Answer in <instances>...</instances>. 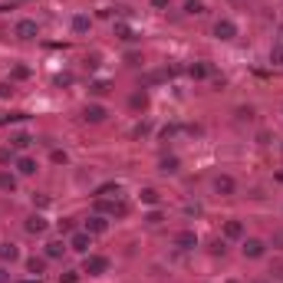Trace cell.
Instances as JSON below:
<instances>
[{
    "label": "cell",
    "instance_id": "cell-1",
    "mask_svg": "<svg viewBox=\"0 0 283 283\" xmlns=\"http://www.w3.org/2000/svg\"><path fill=\"white\" fill-rule=\"evenodd\" d=\"M106 270H109V260H106L102 254H86V260H83V273H89V277H102Z\"/></svg>",
    "mask_w": 283,
    "mask_h": 283
},
{
    "label": "cell",
    "instance_id": "cell-2",
    "mask_svg": "<svg viewBox=\"0 0 283 283\" xmlns=\"http://www.w3.org/2000/svg\"><path fill=\"white\" fill-rule=\"evenodd\" d=\"M96 207L102 214H112V218H125L129 214V204L125 201H106V198H96Z\"/></svg>",
    "mask_w": 283,
    "mask_h": 283
},
{
    "label": "cell",
    "instance_id": "cell-3",
    "mask_svg": "<svg viewBox=\"0 0 283 283\" xmlns=\"http://www.w3.org/2000/svg\"><path fill=\"white\" fill-rule=\"evenodd\" d=\"M89 247H92V234H86V230H76V234H69V251L89 254Z\"/></svg>",
    "mask_w": 283,
    "mask_h": 283
},
{
    "label": "cell",
    "instance_id": "cell-4",
    "mask_svg": "<svg viewBox=\"0 0 283 283\" xmlns=\"http://www.w3.org/2000/svg\"><path fill=\"white\" fill-rule=\"evenodd\" d=\"M214 191H218L221 198H230L237 191V181H234L230 174H218V178H214Z\"/></svg>",
    "mask_w": 283,
    "mask_h": 283
},
{
    "label": "cell",
    "instance_id": "cell-5",
    "mask_svg": "<svg viewBox=\"0 0 283 283\" xmlns=\"http://www.w3.org/2000/svg\"><path fill=\"white\" fill-rule=\"evenodd\" d=\"M214 36H218V40H234V36H237V23L227 20V17L218 20V23H214Z\"/></svg>",
    "mask_w": 283,
    "mask_h": 283
},
{
    "label": "cell",
    "instance_id": "cell-6",
    "mask_svg": "<svg viewBox=\"0 0 283 283\" xmlns=\"http://www.w3.org/2000/svg\"><path fill=\"white\" fill-rule=\"evenodd\" d=\"M240 251H244V257H251V260H257V257H263V251H267V244H263V240H257V237H247V240H244V247H240Z\"/></svg>",
    "mask_w": 283,
    "mask_h": 283
},
{
    "label": "cell",
    "instance_id": "cell-7",
    "mask_svg": "<svg viewBox=\"0 0 283 283\" xmlns=\"http://www.w3.org/2000/svg\"><path fill=\"white\" fill-rule=\"evenodd\" d=\"M106 115H109V112H106V106H99V102H89L86 109H83V119L92 122V125H96V122H102Z\"/></svg>",
    "mask_w": 283,
    "mask_h": 283
},
{
    "label": "cell",
    "instance_id": "cell-8",
    "mask_svg": "<svg viewBox=\"0 0 283 283\" xmlns=\"http://www.w3.org/2000/svg\"><path fill=\"white\" fill-rule=\"evenodd\" d=\"M83 230L92 234V237H96V234H106V230H109V221L102 218V214H92V218L86 221V227H83Z\"/></svg>",
    "mask_w": 283,
    "mask_h": 283
},
{
    "label": "cell",
    "instance_id": "cell-9",
    "mask_svg": "<svg viewBox=\"0 0 283 283\" xmlns=\"http://www.w3.org/2000/svg\"><path fill=\"white\" fill-rule=\"evenodd\" d=\"M13 33H17L20 40H33V36L40 33V27H36V20H20L17 27H13Z\"/></svg>",
    "mask_w": 283,
    "mask_h": 283
},
{
    "label": "cell",
    "instance_id": "cell-10",
    "mask_svg": "<svg viewBox=\"0 0 283 283\" xmlns=\"http://www.w3.org/2000/svg\"><path fill=\"white\" fill-rule=\"evenodd\" d=\"M23 230H27V234H43L46 230V218L43 214H30V218L23 221Z\"/></svg>",
    "mask_w": 283,
    "mask_h": 283
},
{
    "label": "cell",
    "instance_id": "cell-11",
    "mask_svg": "<svg viewBox=\"0 0 283 283\" xmlns=\"http://www.w3.org/2000/svg\"><path fill=\"white\" fill-rule=\"evenodd\" d=\"M174 244H178V251H195L198 247V234L195 230H181V234L174 237Z\"/></svg>",
    "mask_w": 283,
    "mask_h": 283
},
{
    "label": "cell",
    "instance_id": "cell-12",
    "mask_svg": "<svg viewBox=\"0 0 283 283\" xmlns=\"http://www.w3.org/2000/svg\"><path fill=\"white\" fill-rule=\"evenodd\" d=\"M0 260H3V263L20 260V247H17V244H10V240H3V244H0Z\"/></svg>",
    "mask_w": 283,
    "mask_h": 283
},
{
    "label": "cell",
    "instance_id": "cell-13",
    "mask_svg": "<svg viewBox=\"0 0 283 283\" xmlns=\"http://www.w3.org/2000/svg\"><path fill=\"white\" fill-rule=\"evenodd\" d=\"M224 237H227V240H240V237H244V224H240L237 218L227 221V224H224Z\"/></svg>",
    "mask_w": 283,
    "mask_h": 283
},
{
    "label": "cell",
    "instance_id": "cell-14",
    "mask_svg": "<svg viewBox=\"0 0 283 283\" xmlns=\"http://www.w3.org/2000/svg\"><path fill=\"white\" fill-rule=\"evenodd\" d=\"M63 251H66L63 240H50V244H46V260H59V257H63Z\"/></svg>",
    "mask_w": 283,
    "mask_h": 283
},
{
    "label": "cell",
    "instance_id": "cell-15",
    "mask_svg": "<svg viewBox=\"0 0 283 283\" xmlns=\"http://www.w3.org/2000/svg\"><path fill=\"white\" fill-rule=\"evenodd\" d=\"M17 171H20L23 178H30V174H36V162L23 155V158H17Z\"/></svg>",
    "mask_w": 283,
    "mask_h": 283
},
{
    "label": "cell",
    "instance_id": "cell-16",
    "mask_svg": "<svg viewBox=\"0 0 283 283\" xmlns=\"http://www.w3.org/2000/svg\"><path fill=\"white\" fill-rule=\"evenodd\" d=\"M92 30V20H89L86 13H76L73 17V33H89Z\"/></svg>",
    "mask_w": 283,
    "mask_h": 283
},
{
    "label": "cell",
    "instance_id": "cell-17",
    "mask_svg": "<svg viewBox=\"0 0 283 283\" xmlns=\"http://www.w3.org/2000/svg\"><path fill=\"white\" fill-rule=\"evenodd\" d=\"M119 191H122L119 181H106V185L96 188V198H106V195H115V198H119Z\"/></svg>",
    "mask_w": 283,
    "mask_h": 283
},
{
    "label": "cell",
    "instance_id": "cell-18",
    "mask_svg": "<svg viewBox=\"0 0 283 283\" xmlns=\"http://www.w3.org/2000/svg\"><path fill=\"white\" fill-rule=\"evenodd\" d=\"M129 106L132 109H148V92H145V89H142V92H132Z\"/></svg>",
    "mask_w": 283,
    "mask_h": 283
},
{
    "label": "cell",
    "instance_id": "cell-19",
    "mask_svg": "<svg viewBox=\"0 0 283 283\" xmlns=\"http://www.w3.org/2000/svg\"><path fill=\"white\" fill-rule=\"evenodd\" d=\"M207 73H211L207 63H191V66H188V76H191V79H207Z\"/></svg>",
    "mask_w": 283,
    "mask_h": 283
},
{
    "label": "cell",
    "instance_id": "cell-20",
    "mask_svg": "<svg viewBox=\"0 0 283 283\" xmlns=\"http://www.w3.org/2000/svg\"><path fill=\"white\" fill-rule=\"evenodd\" d=\"M10 145L23 152V148H30V145H33V135H27V132H20V135H13V139H10Z\"/></svg>",
    "mask_w": 283,
    "mask_h": 283
},
{
    "label": "cell",
    "instance_id": "cell-21",
    "mask_svg": "<svg viewBox=\"0 0 283 283\" xmlns=\"http://www.w3.org/2000/svg\"><path fill=\"white\" fill-rule=\"evenodd\" d=\"M27 270H30V273H36V277H40V273L46 270V257H30V260H27Z\"/></svg>",
    "mask_w": 283,
    "mask_h": 283
},
{
    "label": "cell",
    "instance_id": "cell-22",
    "mask_svg": "<svg viewBox=\"0 0 283 283\" xmlns=\"http://www.w3.org/2000/svg\"><path fill=\"white\" fill-rule=\"evenodd\" d=\"M178 168H181V162H178L174 155H168V158H162V171H165V174H178Z\"/></svg>",
    "mask_w": 283,
    "mask_h": 283
},
{
    "label": "cell",
    "instance_id": "cell-23",
    "mask_svg": "<svg viewBox=\"0 0 283 283\" xmlns=\"http://www.w3.org/2000/svg\"><path fill=\"white\" fill-rule=\"evenodd\" d=\"M142 204H158V201H162V195H158V191H155V188H142Z\"/></svg>",
    "mask_w": 283,
    "mask_h": 283
},
{
    "label": "cell",
    "instance_id": "cell-24",
    "mask_svg": "<svg viewBox=\"0 0 283 283\" xmlns=\"http://www.w3.org/2000/svg\"><path fill=\"white\" fill-rule=\"evenodd\" d=\"M185 13L188 17H201V13H204V3H201V0H185Z\"/></svg>",
    "mask_w": 283,
    "mask_h": 283
},
{
    "label": "cell",
    "instance_id": "cell-25",
    "mask_svg": "<svg viewBox=\"0 0 283 283\" xmlns=\"http://www.w3.org/2000/svg\"><path fill=\"white\" fill-rule=\"evenodd\" d=\"M0 188H3V191H13V188H17V178L7 174V171H0Z\"/></svg>",
    "mask_w": 283,
    "mask_h": 283
},
{
    "label": "cell",
    "instance_id": "cell-26",
    "mask_svg": "<svg viewBox=\"0 0 283 283\" xmlns=\"http://www.w3.org/2000/svg\"><path fill=\"white\" fill-rule=\"evenodd\" d=\"M115 36H119V40H129V43L135 40V33H132L129 27H125V23H115Z\"/></svg>",
    "mask_w": 283,
    "mask_h": 283
},
{
    "label": "cell",
    "instance_id": "cell-27",
    "mask_svg": "<svg viewBox=\"0 0 283 283\" xmlns=\"http://www.w3.org/2000/svg\"><path fill=\"white\" fill-rule=\"evenodd\" d=\"M270 63H273V66H283V43H277V46L270 50Z\"/></svg>",
    "mask_w": 283,
    "mask_h": 283
},
{
    "label": "cell",
    "instance_id": "cell-28",
    "mask_svg": "<svg viewBox=\"0 0 283 283\" xmlns=\"http://www.w3.org/2000/svg\"><path fill=\"white\" fill-rule=\"evenodd\" d=\"M207 251L214 254V257H224V254H227V244H224V240H214V244H211Z\"/></svg>",
    "mask_w": 283,
    "mask_h": 283
},
{
    "label": "cell",
    "instance_id": "cell-29",
    "mask_svg": "<svg viewBox=\"0 0 283 283\" xmlns=\"http://www.w3.org/2000/svg\"><path fill=\"white\" fill-rule=\"evenodd\" d=\"M50 162H53V165H66V162H69V155H66V152H59V148H53Z\"/></svg>",
    "mask_w": 283,
    "mask_h": 283
},
{
    "label": "cell",
    "instance_id": "cell-30",
    "mask_svg": "<svg viewBox=\"0 0 283 283\" xmlns=\"http://www.w3.org/2000/svg\"><path fill=\"white\" fill-rule=\"evenodd\" d=\"M13 96V86L10 83H0V99H10Z\"/></svg>",
    "mask_w": 283,
    "mask_h": 283
},
{
    "label": "cell",
    "instance_id": "cell-31",
    "mask_svg": "<svg viewBox=\"0 0 283 283\" xmlns=\"http://www.w3.org/2000/svg\"><path fill=\"white\" fill-rule=\"evenodd\" d=\"M148 132H152V125H148V122H142V125H135V135H148Z\"/></svg>",
    "mask_w": 283,
    "mask_h": 283
},
{
    "label": "cell",
    "instance_id": "cell-32",
    "mask_svg": "<svg viewBox=\"0 0 283 283\" xmlns=\"http://www.w3.org/2000/svg\"><path fill=\"white\" fill-rule=\"evenodd\" d=\"M89 89H92L96 96H102V92H106V89H109V86H106V83H92V86H89Z\"/></svg>",
    "mask_w": 283,
    "mask_h": 283
},
{
    "label": "cell",
    "instance_id": "cell-33",
    "mask_svg": "<svg viewBox=\"0 0 283 283\" xmlns=\"http://www.w3.org/2000/svg\"><path fill=\"white\" fill-rule=\"evenodd\" d=\"M79 280V273L76 270H69V273H63V283H76Z\"/></svg>",
    "mask_w": 283,
    "mask_h": 283
},
{
    "label": "cell",
    "instance_id": "cell-34",
    "mask_svg": "<svg viewBox=\"0 0 283 283\" xmlns=\"http://www.w3.org/2000/svg\"><path fill=\"white\" fill-rule=\"evenodd\" d=\"M59 230H63V234H73V221H59Z\"/></svg>",
    "mask_w": 283,
    "mask_h": 283
},
{
    "label": "cell",
    "instance_id": "cell-35",
    "mask_svg": "<svg viewBox=\"0 0 283 283\" xmlns=\"http://www.w3.org/2000/svg\"><path fill=\"white\" fill-rule=\"evenodd\" d=\"M145 221H148V224H162V214H158V211H152V214H148Z\"/></svg>",
    "mask_w": 283,
    "mask_h": 283
},
{
    "label": "cell",
    "instance_id": "cell-36",
    "mask_svg": "<svg viewBox=\"0 0 283 283\" xmlns=\"http://www.w3.org/2000/svg\"><path fill=\"white\" fill-rule=\"evenodd\" d=\"M10 162V148H0V165H7Z\"/></svg>",
    "mask_w": 283,
    "mask_h": 283
},
{
    "label": "cell",
    "instance_id": "cell-37",
    "mask_svg": "<svg viewBox=\"0 0 283 283\" xmlns=\"http://www.w3.org/2000/svg\"><path fill=\"white\" fill-rule=\"evenodd\" d=\"M152 7L155 10H168V0H152Z\"/></svg>",
    "mask_w": 283,
    "mask_h": 283
},
{
    "label": "cell",
    "instance_id": "cell-38",
    "mask_svg": "<svg viewBox=\"0 0 283 283\" xmlns=\"http://www.w3.org/2000/svg\"><path fill=\"white\" fill-rule=\"evenodd\" d=\"M0 283H10V273H7V267H0Z\"/></svg>",
    "mask_w": 283,
    "mask_h": 283
},
{
    "label": "cell",
    "instance_id": "cell-39",
    "mask_svg": "<svg viewBox=\"0 0 283 283\" xmlns=\"http://www.w3.org/2000/svg\"><path fill=\"white\" fill-rule=\"evenodd\" d=\"M227 283H240V280H227Z\"/></svg>",
    "mask_w": 283,
    "mask_h": 283
},
{
    "label": "cell",
    "instance_id": "cell-40",
    "mask_svg": "<svg viewBox=\"0 0 283 283\" xmlns=\"http://www.w3.org/2000/svg\"><path fill=\"white\" fill-rule=\"evenodd\" d=\"M280 33H283V27H280Z\"/></svg>",
    "mask_w": 283,
    "mask_h": 283
}]
</instances>
